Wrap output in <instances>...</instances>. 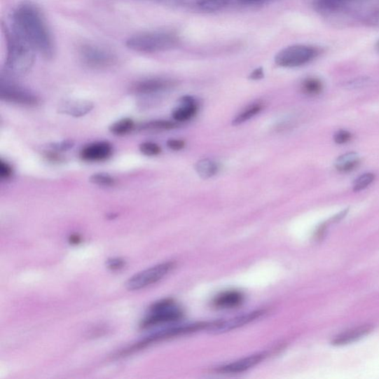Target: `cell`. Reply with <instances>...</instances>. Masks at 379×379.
Returning <instances> with one entry per match:
<instances>
[{
  "instance_id": "cell-1",
  "label": "cell",
  "mask_w": 379,
  "mask_h": 379,
  "mask_svg": "<svg viewBox=\"0 0 379 379\" xmlns=\"http://www.w3.org/2000/svg\"><path fill=\"white\" fill-rule=\"evenodd\" d=\"M13 20L14 30L36 52L48 60L54 57V38L40 8L31 3H24L16 8Z\"/></svg>"
},
{
  "instance_id": "cell-2",
  "label": "cell",
  "mask_w": 379,
  "mask_h": 379,
  "mask_svg": "<svg viewBox=\"0 0 379 379\" xmlns=\"http://www.w3.org/2000/svg\"><path fill=\"white\" fill-rule=\"evenodd\" d=\"M6 70L13 76L27 74L32 68L36 51L15 30L8 32Z\"/></svg>"
},
{
  "instance_id": "cell-3",
  "label": "cell",
  "mask_w": 379,
  "mask_h": 379,
  "mask_svg": "<svg viewBox=\"0 0 379 379\" xmlns=\"http://www.w3.org/2000/svg\"><path fill=\"white\" fill-rule=\"evenodd\" d=\"M178 43L177 36L172 32L165 31L146 32L130 36L126 46L130 50L140 53H156L172 49Z\"/></svg>"
},
{
  "instance_id": "cell-4",
  "label": "cell",
  "mask_w": 379,
  "mask_h": 379,
  "mask_svg": "<svg viewBox=\"0 0 379 379\" xmlns=\"http://www.w3.org/2000/svg\"><path fill=\"white\" fill-rule=\"evenodd\" d=\"M183 317L182 310L172 299H164L150 308L149 315L141 323L142 329L178 322Z\"/></svg>"
},
{
  "instance_id": "cell-5",
  "label": "cell",
  "mask_w": 379,
  "mask_h": 379,
  "mask_svg": "<svg viewBox=\"0 0 379 379\" xmlns=\"http://www.w3.org/2000/svg\"><path fill=\"white\" fill-rule=\"evenodd\" d=\"M317 55V50L313 47L295 45L280 50L275 57V62L282 68H296L310 62Z\"/></svg>"
},
{
  "instance_id": "cell-6",
  "label": "cell",
  "mask_w": 379,
  "mask_h": 379,
  "mask_svg": "<svg viewBox=\"0 0 379 379\" xmlns=\"http://www.w3.org/2000/svg\"><path fill=\"white\" fill-rule=\"evenodd\" d=\"M174 267L175 264L172 261H167L138 273L128 280L126 289L132 291L146 289L163 280Z\"/></svg>"
},
{
  "instance_id": "cell-7",
  "label": "cell",
  "mask_w": 379,
  "mask_h": 379,
  "mask_svg": "<svg viewBox=\"0 0 379 379\" xmlns=\"http://www.w3.org/2000/svg\"><path fill=\"white\" fill-rule=\"evenodd\" d=\"M80 55L86 67L93 69H104L116 63V57L109 50L95 45H84L81 48Z\"/></svg>"
},
{
  "instance_id": "cell-8",
  "label": "cell",
  "mask_w": 379,
  "mask_h": 379,
  "mask_svg": "<svg viewBox=\"0 0 379 379\" xmlns=\"http://www.w3.org/2000/svg\"><path fill=\"white\" fill-rule=\"evenodd\" d=\"M205 324H198L175 326H173V328H169L159 332H156L150 336L144 338L142 341L133 345L132 347L123 351L122 355L125 356L132 354L134 352L145 348L153 343L163 341V340L165 339L198 331V329L203 328Z\"/></svg>"
},
{
  "instance_id": "cell-9",
  "label": "cell",
  "mask_w": 379,
  "mask_h": 379,
  "mask_svg": "<svg viewBox=\"0 0 379 379\" xmlns=\"http://www.w3.org/2000/svg\"><path fill=\"white\" fill-rule=\"evenodd\" d=\"M265 313L266 310H254L227 319L206 324L205 328L207 331L212 333H226L255 321L263 316Z\"/></svg>"
},
{
  "instance_id": "cell-10",
  "label": "cell",
  "mask_w": 379,
  "mask_h": 379,
  "mask_svg": "<svg viewBox=\"0 0 379 379\" xmlns=\"http://www.w3.org/2000/svg\"><path fill=\"white\" fill-rule=\"evenodd\" d=\"M0 97L6 102L24 106H35L40 102L30 91L14 85H2Z\"/></svg>"
},
{
  "instance_id": "cell-11",
  "label": "cell",
  "mask_w": 379,
  "mask_h": 379,
  "mask_svg": "<svg viewBox=\"0 0 379 379\" xmlns=\"http://www.w3.org/2000/svg\"><path fill=\"white\" fill-rule=\"evenodd\" d=\"M174 82L165 78H151L136 83L132 87L135 94L149 95L163 92L174 87Z\"/></svg>"
},
{
  "instance_id": "cell-12",
  "label": "cell",
  "mask_w": 379,
  "mask_h": 379,
  "mask_svg": "<svg viewBox=\"0 0 379 379\" xmlns=\"http://www.w3.org/2000/svg\"><path fill=\"white\" fill-rule=\"evenodd\" d=\"M113 149L109 142H97L85 147L81 158L85 162L94 163L106 160L112 155Z\"/></svg>"
},
{
  "instance_id": "cell-13",
  "label": "cell",
  "mask_w": 379,
  "mask_h": 379,
  "mask_svg": "<svg viewBox=\"0 0 379 379\" xmlns=\"http://www.w3.org/2000/svg\"><path fill=\"white\" fill-rule=\"evenodd\" d=\"M266 354H258L221 366L217 369L221 373H240L254 367L266 358Z\"/></svg>"
},
{
  "instance_id": "cell-14",
  "label": "cell",
  "mask_w": 379,
  "mask_h": 379,
  "mask_svg": "<svg viewBox=\"0 0 379 379\" xmlns=\"http://www.w3.org/2000/svg\"><path fill=\"white\" fill-rule=\"evenodd\" d=\"M198 111L197 101L191 97H183L180 99V106L173 112V117L177 122L190 120Z\"/></svg>"
},
{
  "instance_id": "cell-15",
  "label": "cell",
  "mask_w": 379,
  "mask_h": 379,
  "mask_svg": "<svg viewBox=\"0 0 379 379\" xmlns=\"http://www.w3.org/2000/svg\"><path fill=\"white\" fill-rule=\"evenodd\" d=\"M94 104L89 101H68L61 104L59 112L74 117H82L93 110Z\"/></svg>"
},
{
  "instance_id": "cell-16",
  "label": "cell",
  "mask_w": 379,
  "mask_h": 379,
  "mask_svg": "<svg viewBox=\"0 0 379 379\" xmlns=\"http://www.w3.org/2000/svg\"><path fill=\"white\" fill-rule=\"evenodd\" d=\"M244 295L238 291H228L218 295L214 300V305L219 309H233L240 306L244 302Z\"/></svg>"
},
{
  "instance_id": "cell-17",
  "label": "cell",
  "mask_w": 379,
  "mask_h": 379,
  "mask_svg": "<svg viewBox=\"0 0 379 379\" xmlns=\"http://www.w3.org/2000/svg\"><path fill=\"white\" fill-rule=\"evenodd\" d=\"M373 330V326L367 324L359 326L354 330L347 331L333 340L332 344L336 346H342L357 341V340L371 333Z\"/></svg>"
},
{
  "instance_id": "cell-18",
  "label": "cell",
  "mask_w": 379,
  "mask_h": 379,
  "mask_svg": "<svg viewBox=\"0 0 379 379\" xmlns=\"http://www.w3.org/2000/svg\"><path fill=\"white\" fill-rule=\"evenodd\" d=\"M359 163V156L354 152L347 153L336 160L335 165L338 171L348 172L354 170Z\"/></svg>"
},
{
  "instance_id": "cell-19",
  "label": "cell",
  "mask_w": 379,
  "mask_h": 379,
  "mask_svg": "<svg viewBox=\"0 0 379 379\" xmlns=\"http://www.w3.org/2000/svg\"><path fill=\"white\" fill-rule=\"evenodd\" d=\"M195 168L199 176L205 179L214 177L219 170L218 164L209 159L200 160Z\"/></svg>"
},
{
  "instance_id": "cell-20",
  "label": "cell",
  "mask_w": 379,
  "mask_h": 379,
  "mask_svg": "<svg viewBox=\"0 0 379 379\" xmlns=\"http://www.w3.org/2000/svg\"><path fill=\"white\" fill-rule=\"evenodd\" d=\"M179 126L177 123L167 120H153L139 126L141 130L144 132H164L177 128Z\"/></svg>"
},
{
  "instance_id": "cell-21",
  "label": "cell",
  "mask_w": 379,
  "mask_h": 379,
  "mask_svg": "<svg viewBox=\"0 0 379 379\" xmlns=\"http://www.w3.org/2000/svg\"><path fill=\"white\" fill-rule=\"evenodd\" d=\"M135 122L130 118H124L112 124L110 128L111 134L116 136H124L132 132Z\"/></svg>"
},
{
  "instance_id": "cell-22",
  "label": "cell",
  "mask_w": 379,
  "mask_h": 379,
  "mask_svg": "<svg viewBox=\"0 0 379 379\" xmlns=\"http://www.w3.org/2000/svg\"><path fill=\"white\" fill-rule=\"evenodd\" d=\"M263 106L261 103H255L252 106H248L233 120V125H239L251 120L254 116L259 113L263 110Z\"/></svg>"
},
{
  "instance_id": "cell-23",
  "label": "cell",
  "mask_w": 379,
  "mask_h": 379,
  "mask_svg": "<svg viewBox=\"0 0 379 379\" xmlns=\"http://www.w3.org/2000/svg\"><path fill=\"white\" fill-rule=\"evenodd\" d=\"M302 90L307 95L316 96L321 93L322 84L315 78H308L303 83Z\"/></svg>"
},
{
  "instance_id": "cell-24",
  "label": "cell",
  "mask_w": 379,
  "mask_h": 379,
  "mask_svg": "<svg viewBox=\"0 0 379 379\" xmlns=\"http://www.w3.org/2000/svg\"><path fill=\"white\" fill-rule=\"evenodd\" d=\"M89 180L92 184L102 187H112L116 183L114 178L106 173L95 174L90 177Z\"/></svg>"
},
{
  "instance_id": "cell-25",
  "label": "cell",
  "mask_w": 379,
  "mask_h": 379,
  "mask_svg": "<svg viewBox=\"0 0 379 379\" xmlns=\"http://www.w3.org/2000/svg\"><path fill=\"white\" fill-rule=\"evenodd\" d=\"M230 0H198L199 6L207 11H215L227 6Z\"/></svg>"
},
{
  "instance_id": "cell-26",
  "label": "cell",
  "mask_w": 379,
  "mask_h": 379,
  "mask_svg": "<svg viewBox=\"0 0 379 379\" xmlns=\"http://www.w3.org/2000/svg\"><path fill=\"white\" fill-rule=\"evenodd\" d=\"M375 179L373 174H364L359 177L354 182V190L356 192L363 191L371 186Z\"/></svg>"
},
{
  "instance_id": "cell-27",
  "label": "cell",
  "mask_w": 379,
  "mask_h": 379,
  "mask_svg": "<svg viewBox=\"0 0 379 379\" xmlns=\"http://www.w3.org/2000/svg\"><path fill=\"white\" fill-rule=\"evenodd\" d=\"M140 152L147 156H155L159 155L162 150L158 144L153 142H144L139 146Z\"/></svg>"
},
{
  "instance_id": "cell-28",
  "label": "cell",
  "mask_w": 379,
  "mask_h": 379,
  "mask_svg": "<svg viewBox=\"0 0 379 379\" xmlns=\"http://www.w3.org/2000/svg\"><path fill=\"white\" fill-rule=\"evenodd\" d=\"M74 146V142L72 140H64L60 142L51 144L50 148L52 151L63 152L70 150Z\"/></svg>"
},
{
  "instance_id": "cell-29",
  "label": "cell",
  "mask_w": 379,
  "mask_h": 379,
  "mask_svg": "<svg viewBox=\"0 0 379 379\" xmlns=\"http://www.w3.org/2000/svg\"><path fill=\"white\" fill-rule=\"evenodd\" d=\"M13 174L11 166L4 160H0V177L2 179H8Z\"/></svg>"
},
{
  "instance_id": "cell-30",
  "label": "cell",
  "mask_w": 379,
  "mask_h": 379,
  "mask_svg": "<svg viewBox=\"0 0 379 379\" xmlns=\"http://www.w3.org/2000/svg\"><path fill=\"white\" fill-rule=\"evenodd\" d=\"M351 134L347 130H339L336 135H334V141L339 144V145H342V144H345L347 142H349L351 139Z\"/></svg>"
},
{
  "instance_id": "cell-31",
  "label": "cell",
  "mask_w": 379,
  "mask_h": 379,
  "mask_svg": "<svg viewBox=\"0 0 379 379\" xmlns=\"http://www.w3.org/2000/svg\"><path fill=\"white\" fill-rule=\"evenodd\" d=\"M107 266L108 268L112 270H118L125 266V261L120 258H113L108 260Z\"/></svg>"
},
{
  "instance_id": "cell-32",
  "label": "cell",
  "mask_w": 379,
  "mask_h": 379,
  "mask_svg": "<svg viewBox=\"0 0 379 379\" xmlns=\"http://www.w3.org/2000/svg\"><path fill=\"white\" fill-rule=\"evenodd\" d=\"M167 146L173 151H180L185 147V142L179 139H170L167 142Z\"/></svg>"
},
{
  "instance_id": "cell-33",
  "label": "cell",
  "mask_w": 379,
  "mask_h": 379,
  "mask_svg": "<svg viewBox=\"0 0 379 379\" xmlns=\"http://www.w3.org/2000/svg\"><path fill=\"white\" fill-rule=\"evenodd\" d=\"M46 158L52 163H62L63 158L60 155L58 154V152L52 151L50 152H46Z\"/></svg>"
},
{
  "instance_id": "cell-34",
  "label": "cell",
  "mask_w": 379,
  "mask_h": 379,
  "mask_svg": "<svg viewBox=\"0 0 379 379\" xmlns=\"http://www.w3.org/2000/svg\"><path fill=\"white\" fill-rule=\"evenodd\" d=\"M263 74L264 73H263V69H256L251 74V79L255 80V81L260 80L261 79V78L263 77Z\"/></svg>"
},
{
  "instance_id": "cell-35",
  "label": "cell",
  "mask_w": 379,
  "mask_h": 379,
  "mask_svg": "<svg viewBox=\"0 0 379 379\" xmlns=\"http://www.w3.org/2000/svg\"><path fill=\"white\" fill-rule=\"evenodd\" d=\"M69 240L71 244H77L81 242V238L78 235L74 234L70 237Z\"/></svg>"
},
{
  "instance_id": "cell-36",
  "label": "cell",
  "mask_w": 379,
  "mask_h": 379,
  "mask_svg": "<svg viewBox=\"0 0 379 379\" xmlns=\"http://www.w3.org/2000/svg\"><path fill=\"white\" fill-rule=\"evenodd\" d=\"M247 1L257 2V1H261V0H247Z\"/></svg>"
}]
</instances>
